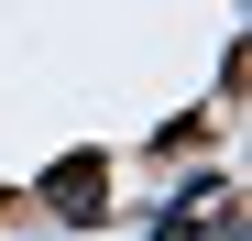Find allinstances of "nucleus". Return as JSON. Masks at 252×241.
<instances>
[{
	"instance_id": "obj_2",
	"label": "nucleus",
	"mask_w": 252,
	"mask_h": 241,
	"mask_svg": "<svg viewBox=\"0 0 252 241\" xmlns=\"http://www.w3.org/2000/svg\"><path fill=\"white\" fill-rule=\"evenodd\" d=\"M154 241H197V219H164V230H154Z\"/></svg>"
},
{
	"instance_id": "obj_1",
	"label": "nucleus",
	"mask_w": 252,
	"mask_h": 241,
	"mask_svg": "<svg viewBox=\"0 0 252 241\" xmlns=\"http://www.w3.org/2000/svg\"><path fill=\"white\" fill-rule=\"evenodd\" d=\"M99 186H110V165H99V153H66V165L44 176V197H55L66 219H99Z\"/></svg>"
}]
</instances>
